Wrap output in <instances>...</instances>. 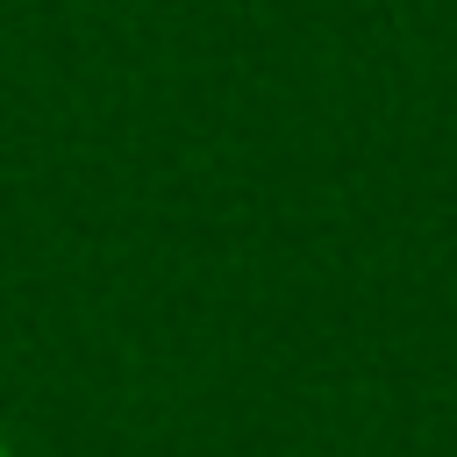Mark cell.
Masks as SVG:
<instances>
[{"mask_svg":"<svg viewBox=\"0 0 457 457\" xmlns=\"http://www.w3.org/2000/svg\"><path fill=\"white\" fill-rule=\"evenodd\" d=\"M0 457H14V450H7V436H0Z\"/></svg>","mask_w":457,"mask_h":457,"instance_id":"1","label":"cell"}]
</instances>
